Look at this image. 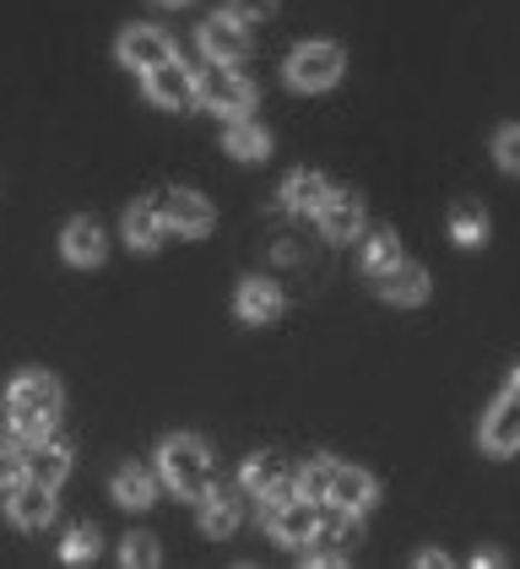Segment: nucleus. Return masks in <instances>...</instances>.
<instances>
[{"label":"nucleus","mask_w":520,"mask_h":569,"mask_svg":"<svg viewBox=\"0 0 520 569\" xmlns=\"http://www.w3.org/2000/svg\"><path fill=\"white\" fill-rule=\"evenodd\" d=\"M158 467H163V482H169L179 499H196V505H201V499L212 493V456H207V445L196 435L163 439Z\"/></svg>","instance_id":"nucleus-1"},{"label":"nucleus","mask_w":520,"mask_h":569,"mask_svg":"<svg viewBox=\"0 0 520 569\" xmlns=\"http://www.w3.org/2000/svg\"><path fill=\"white\" fill-rule=\"evenodd\" d=\"M6 418H11V429L22 439H39L54 429V418H60V386L49 380V375H22L11 396H6Z\"/></svg>","instance_id":"nucleus-2"},{"label":"nucleus","mask_w":520,"mask_h":569,"mask_svg":"<svg viewBox=\"0 0 520 569\" xmlns=\"http://www.w3.org/2000/svg\"><path fill=\"white\" fill-rule=\"evenodd\" d=\"M196 103H207V109H217V114H228V120H239L250 103H256V88L233 71V66H222V60H212L201 77H196Z\"/></svg>","instance_id":"nucleus-3"},{"label":"nucleus","mask_w":520,"mask_h":569,"mask_svg":"<svg viewBox=\"0 0 520 569\" xmlns=\"http://www.w3.org/2000/svg\"><path fill=\"white\" fill-rule=\"evenodd\" d=\"M342 66H347V54L337 44H299L288 54V82L299 92H320L342 77Z\"/></svg>","instance_id":"nucleus-4"},{"label":"nucleus","mask_w":520,"mask_h":569,"mask_svg":"<svg viewBox=\"0 0 520 569\" xmlns=\"http://www.w3.org/2000/svg\"><path fill=\"white\" fill-rule=\"evenodd\" d=\"M158 218L169 233L179 239H201L207 228H212V207H207V196H196V190H169L163 201H158Z\"/></svg>","instance_id":"nucleus-5"},{"label":"nucleus","mask_w":520,"mask_h":569,"mask_svg":"<svg viewBox=\"0 0 520 569\" xmlns=\"http://www.w3.org/2000/svg\"><path fill=\"white\" fill-rule=\"evenodd\" d=\"M244 488L256 493V499H266V505H288V499H299V472L293 467H282L277 456H256L250 467H244Z\"/></svg>","instance_id":"nucleus-6"},{"label":"nucleus","mask_w":520,"mask_h":569,"mask_svg":"<svg viewBox=\"0 0 520 569\" xmlns=\"http://www.w3.org/2000/svg\"><path fill=\"white\" fill-rule=\"evenodd\" d=\"M6 516L22 526V531H39V526L54 521V488H43V482L22 478L6 488Z\"/></svg>","instance_id":"nucleus-7"},{"label":"nucleus","mask_w":520,"mask_h":569,"mask_svg":"<svg viewBox=\"0 0 520 569\" xmlns=\"http://www.w3.org/2000/svg\"><path fill=\"white\" fill-rule=\"evenodd\" d=\"M66 472H71V450H66L60 439L39 435L28 450H22V478L43 482V488H60V482H66Z\"/></svg>","instance_id":"nucleus-8"},{"label":"nucleus","mask_w":520,"mask_h":569,"mask_svg":"<svg viewBox=\"0 0 520 569\" xmlns=\"http://www.w3.org/2000/svg\"><path fill=\"white\" fill-rule=\"evenodd\" d=\"M201 49H207V60L239 66L250 54V28L239 17H212V22H201Z\"/></svg>","instance_id":"nucleus-9"},{"label":"nucleus","mask_w":520,"mask_h":569,"mask_svg":"<svg viewBox=\"0 0 520 569\" xmlns=\"http://www.w3.org/2000/svg\"><path fill=\"white\" fill-rule=\"evenodd\" d=\"M326 505H337V510H352V516H363V510L374 505V478H369V472H358V467H342V461H331V478H326Z\"/></svg>","instance_id":"nucleus-10"},{"label":"nucleus","mask_w":520,"mask_h":569,"mask_svg":"<svg viewBox=\"0 0 520 569\" xmlns=\"http://www.w3.org/2000/svg\"><path fill=\"white\" fill-rule=\"evenodd\" d=\"M147 98H152L158 109H190V103H196V77H190L179 60H163V66L147 71Z\"/></svg>","instance_id":"nucleus-11"},{"label":"nucleus","mask_w":520,"mask_h":569,"mask_svg":"<svg viewBox=\"0 0 520 569\" xmlns=\"http://www.w3.org/2000/svg\"><path fill=\"white\" fill-rule=\"evenodd\" d=\"M314 218H320V233H326V239L342 244V239H358V233H363V201H358L352 190H331Z\"/></svg>","instance_id":"nucleus-12"},{"label":"nucleus","mask_w":520,"mask_h":569,"mask_svg":"<svg viewBox=\"0 0 520 569\" xmlns=\"http://www.w3.org/2000/svg\"><path fill=\"white\" fill-rule=\"evenodd\" d=\"M314 526H320V510L309 505V499H288V505H271V537L277 542H288V548H303V542H314Z\"/></svg>","instance_id":"nucleus-13"},{"label":"nucleus","mask_w":520,"mask_h":569,"mask_svg":"<svg viewBox=\"0 0 520 569\" xmlns=\"http://www.w3.org/2000/svg\"><path fill=\"white\" fill-rule=\"evenodd\" d=\"M482 450H493V456H510L520 450V396H499V407L482 418Z\"/></svg>","instance_id":"nucleus-14"},{"label":"nucleus","mask_w":520,"mask_h":569,"mask_svg":"<svg viewBox=\"0 0 520 569\" xmlns=\"http://www.w3.org/2000/svg\"><path fill=\"white\" fill-rule=\"evenodd\" d=\"M120 60H126L130 71L163 66V60H173L169 33H158V28H126V33H120Z\"/></svg>","instance_id":"nucleus-15"},{"label":"nucleus","mask_w":520,"mask_h":569,"mask_svg":"<svg viewBox=\"0 0 520 569\" xmlns=\"http://www.w3.org/2000/svg\"><path fill=\"white\" fill-rule=\"evenodd\" d=\"M380 299H390V305H423L429 299V271L412 261H396L380 277Z\"/></svg>","instance_id":"nucleus-16"},{"label":"nucleus","mask_w":520,"mask_h":569,"mask_svg":"<svg viewBox=\"0 0 520 569\" xmlns=\"http://www.w3.org/2000/svg\"><path fill=\"white\" fill-rule=\"evenodd\" d=\"M66 261H77V266H98L103 261V228L92 218H77V222H66Z\"/></svg>","instance_id":"nucleus-17"},{"label":"nucleus","mask_w":520,"mask_h":569,"mask_svg":"<svg viewBox=\"0 0 520 569\" xmlns=\"http://www.w3.org/2000/svg\"><path fill=\"white\" fill-rule=\"evenodd\" d=\"M163 233H169V228H163V218H158L152 201H136V207L126 212V244L130 250H158Z\"/></svg>","instance_id":"nucleus-18"},{"label":"nucleus","mask_w":520,"mask_h":569,"mask_svg":"<svg viewBox=\"0 0 520 569\" xmlns=\"http://www.w3.org/2000/svg\"><path fill=\"white\" fill-rule=\"evenodd\" d=\"M239 315H244V320H256V326H266V320H277V315H282V288H277V282H244V288H239Z\"/></svg>","instance_id":"nucleus-19"},{"label":"nucleus","mask_w":520,"mask_h":569,"mask_svg":"<svg viewBox=\"0 0 520 569\" xmlns=\"http://www.w3.org/2000/svg\"><path fill=\"white\" fill-rule=\"evenodd\" d=\"M326 196H331V184L320 174H309V169H299V174L282 184V207H288V212H320Z\"/></svg>","instance_id":"nucleus-20"},{"label":"nucleus","mask_w":520,"mask_h":569,"mask_svg":"<svg viewBox=\"0 0 520 569\" xmlns=\"http://www.w3.org/2000/svg\"><path fill=\"white\" fill-rule=\"evenodd\" d=\"M201 531H207V537H233V531H239V499L212 488V493L201 499Z\"/></svg>","instance_id":"nucleus-21"},{"label":"nucleus","mask_w":520,"mask_h":569,"mask_svg":"<svg viewBox=\"0 0 520 569\" xmlns=\"http://www.w3.org/2000/svg\"><path fill=\"white\" fill-rule=\"evenodd\" d=\"M152 493H158V482H152L147 467H120V472H114V499H120L126 510H147Z\"/></svg>","instance_id":"nucleus-22"},{"label":"nucleus","mask_w":520,"mask_h":569,"mask_svg":"<svg viewBox=\"0 0 520 569\" xmlns=\"http://www.w3.org/2000/svg\"><path fill=\"white\" fill-rule=\"evenodd\" d=\"M233 158H244V163H256V158H266L271 152V136L260 131V126H250L244 114L239 120H228V141H222Z\"/></svg>","instance_id":"nucleus-23"},{"label":"nucleus","mask_w":520,"mask_h":569,"mask_svg":"<svg viewBox=\"0 0 520 569\" xmlns=\"http://www.w3.org/2000/svg\"><path fill=\"white\" fill-rule=\"evenodd\" d=\"M314 537H320V542H342V548H352V542L363 537V526H358L352 510H337V505H331V510L320 516V526H314Z\"/></svg>","instance_id":"nucleus-24"},{"label":"nucleus","mask_w":520,"mask_h":569,"mask_svg":"<svg viewBox=\"0 0 520 569\" xmlns=\"http://www.w3.org/2000/svg\"><path fill=\"white\" fill-rule=\"evenodd\" d=\"M396 261H401V244H396V233H374V239L363 244V271H369L374 282H380V277H386Z\"/></svg>","instance_id":"nucleus-25"},{"label":"nucleus","mask_w":520,"mask_h":569,"mask_svg":"<svg viewBox=\"0 0 520 569\" xmlns=\"http://www.w3.org/2000/svg\"><path fill=\"white\" fill-rule=\"evenodd\" d=\"M450 233H456V244H482L488 239V218L477 207H456L450 212Z\"/></svg>","instance_id":"nucleus-26"},{"label":"nucleus","mask_w":520,"mask_h":569,"mask_svg":"<svg viewBox=\"0 0 520 569\" xmlns=\"http://www.w3.org/2000/svg\"><path fill=\"white\" fill-rule=\"evenodd\" d=\"M130 569H152L163 553H158V537H147V531H136V537H126V553H120Z\"/></svg>","instance_id":"nucleus-27"},{"label":"nucleus","mask_w":520,"mask_h":569,"mask_svg":"<svg viewBox=\"0 0 520 569\" xmlns=\"http://www.w3.org/2000/svg\"><path fill=\"white\" fill-rule=\"evenodd\" d=\"M66 559H71V565L98 559V526H71V537H66Z\"/></svg>","instance_id":"nucleus-28"},{"label":"nucleus","mask_w":520,"mask_h":569,"mask_svg":"<svg viewBox=\"0 0 520 569\" xmlns=\"http://www.w3.org/2000/svg\"><path fill=\"white\" fill-rule=\"evenodd\" d=\"M493 158H499V169H510V174H520V126H510V131H499V141H493Z\"/></svg>","instance_id":"nucleus-29"},{"label":"nucleus","mask_w":520,"mask_h":569,"mask_svg":"<svg viewBox=\"0 0 520 569\" xmlns=\"http://www.w3.org/2000/svg\"><path fill=\"white\" fill-rule=\"evenodd\" d=\"M326 478H331V461H309V467L299 472L303 499H326Z\"/></svg>","instance_id":"nucleus-30"},{"label":"nucleus","mask_w":520,"mask_h":569,"mask_svg":"<svg viewBox=\"0 0 520 569\" xmlns=\"http://www.w3.org/2000/svg\"><path fill=\"white\" fill-rule=\"evenodd\" d=\"M277 11V0H228V17H239V22H266Z\"/></svg>","instance_id":"nucleus-31"},{"label":"nucleus","mask_w":520,"mask_h":569,"mask_svg":"<svg viewBox=\"0 0 520 569\" xmlns=\"http://www.w3.org/2000/svg\"><path fill=\"white\" fill-rule=\"evenodd\" d=\"M11 482H22V456L0 450V488H11Z\"/></svg>","instance_id":"nucleus-32"},{"label":"nucleus","mask_w":520,"mask_h":569,"mask_svg":"<svg viewBox=\"0 0 520 569\" xmlns=\"http://www.w3.org/2000/svg\"><path fill=\"white\" fill-rule=\"evenodd\" d=\"M472 565H477V569H499V565H504V553H477Z\"/></svg>","instance_id":"nucleus-33"},{"label":"nucleus","mask_w":520,"mask_h":569,"mask_svg":"<svg viewBox=\"0 0 520 569\" xmlns=\"http://www.w3.org/2000/svg\"><path fill=\"white\" fill-rule=\"evenodd\" d=\"M510 396H520V369H516V375H510Z\"/></svg>","instance_id":"nucleus-34"},{"label":"nucleus","mask_w":520,"mask_h":569,"mask_svg":"<svg viewBox=\"0 0 520 569\" xmlns=\"http://www.w3.org/2000/svg\"><path fill=\"white\" fill-rule=\"evenodd\" d=\"M158 6H184V0H158Z\"/></svg>","instance_id":"nucleus-35"}]
</instances>
